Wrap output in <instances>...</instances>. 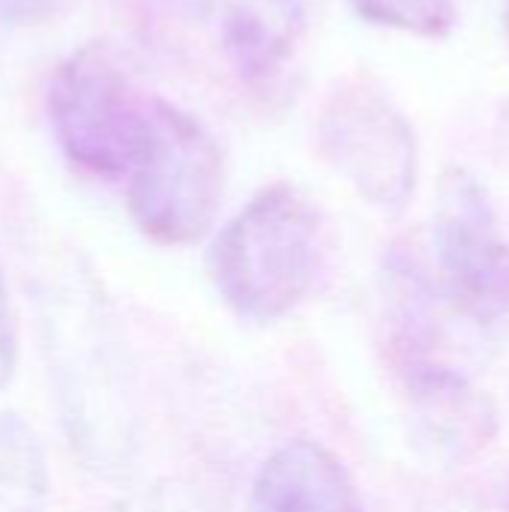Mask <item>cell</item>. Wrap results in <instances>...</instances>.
I'll return each instance as SVG.
<instances>
[{
	"mask_svg": "<svg viewBox=\"0 0 509 512\" xmlns=\"http://www.w3.org/2000/svg\"><path fill=\"white\" fill-rule=\"evenodd\" d=\"M60 0H0V18L9 24H36L54 12Z\"/></svg>",
	"mask_w": 509,
	"mask_h": 512,
	"instance_id": "cell-13",
	"label": "cell"
},
{
	"mask_svg": "<svg viewBox=\"0 0 509 512\" xmlns=\"http://www.w3.org/2000/svg\"><path fill=\"white\" fill-rule=\"evenodd\" d=\"M153 117V144L129 177V213L147 240L192 246L219 213L225 159L219 141L189 111L156 99Z\"/></svg>",
	"mask_w": 509,
	"mask_h": 512,
	"instance_id": "cell-5",
	"label": "cell"
},
{
	"mask_svg": "<svg viewBox=\"0 0 509 512\" xmlns=\"http://www.w3.org/2000/svg\"><path fill=\"white\" fill-rule=\"evenodd\" d=\"M48 456L21 414L0 411V512H45Z\"/></svg>",
	"mask_w": 509,
	"mask_h": 512,
	"instance_id": "cell-10",
	"label": "cell"
},
{
	"mask_svg": "<svg viewBox=\"0 0 509 512\" xmlns=\"http://www.w3.org/2000/svg\"><path fill=\"white\" fill-rule=\"evenodd\" d=\"M432 249L444 300L480 327L509 321V237L486 186L465 168L441 180Z\"/></svg>",
	"mask_w": 509,
	"mask_h": 512,
	"instance_id": "cell-7",
	"label": "cell"
},
{
	"mask_svg": "<svg viewBox=\"0 0 509 512\" xmlns=\"http://www.w3.org/2000/svg\"><path fill=\"white\" fill-rule=\"evenodd\" d=\"M156 99L135 90L105 45L69 54L48 84V120L60 153L96 177H132L153 144Z\"/></svg>",
	"mask_w": 509,
	"mask_h": 512,
	"instance_id": "cell-3",
	"label": "cell"
},
{
	"mask_svg": "<svg viewBox=\"0 0 509 512\" xmlns=\"http://www.w3.org/2000/svg\"><path fill=\"white\" fill-rule=\"evenodd\" d=\"M15 366H18V324H15V309L9 300L6 273L0 267V390L12 381Z\"/></svg>",
	"mask_w": 509,
	"mask_h": 512,
	"instance_id": "cell-12",
	"label": "cell"
},
{
	"mask_svg": "<svg viewBox=\"0 0 509 512\" xmlns=\"http://www.w3.org/2000/svg\"><path fill=\"white\" fill-rule=\"evenodd\" d=\"M198 63L243 90L276 81L309 33L306 0H162Z\"/></svg>",
	"mask_w": 509,
	"mask_h": 512,
	"instance_id": "cell-6",
	"label": "cell"
},
{
	"mask_svg": "<svg viewBox=\"0 0 509 512\" xmlns=\"http://www.w3.org/2000/svg\"><path fill=\"white\" fill-rule=\"evenodd\" d=\"M411 399L417 444L447 465H462L486 450L498 432L492 399L441 357L399 363Z\"/></svg>",
	"mask_w": 509,
	"mask_h": 512,
	"instance_id": "cell-8",
	"label": "cell"
},
{
	"mask_svg": "<svg viewBox=\"0 0 509 512\" xmlns=\"http://www.w3.org/2000/svg\"><path fill=\"white\" fill-rule=\"evenodd\" d=\"M504 24H507V36H509V3H507V12H504Z\"/></svg>",
	"mask_w": 509,
	"mask_h": 512,
	"instance_id": "cell-14",
	"label": "cell"
},
{
	"mask_svg": "<svg viewBox=\"0 0 509 512\" xmlns=\"http://www.w3.org/2000/svg\"><path fill=\"white\" fill-rule=\"evenodd\" d=\"M51 393L75 456L117 474L132 453V399L108 309L90 288H48L36 297Z\"/></svg>",
	"mask_w": 509,
	"mask_h": 512,
	"instance_id": "cell-1",
	"label": "cell"
},
{
	"mask_svg": "<svg viewBox=\"0 0 509 512\" xmlns=\"http://www.w3.org/2000/svg\"><path fill=\"white\" fill-rule=\"evenodd\" d=\"M315 135L324 159L375 207H408L420 177V144L411 120L369 72L336 81L318 105Z\"/></svg>",
	"mask_w": 509,
	"mask_h": 512,
	"instance_id": "cell-4",
	"label": "cell"
},
{
	"mask_svg": "<svg viewBox=\"0 0 509 512\" xmlns=\"http://www.w3.org/2000/svg\"><path fill=\"white\" fill-rule=\"evenodd\" d=\"M249 512H363V501L336 453L297 438L261 465Z\"/></svg>",
	"mask_w": 509,
	"mask_h": 512,
	"instance_id": "cell-9",
	"label": "cell"
},
{
	"mask_svg": "<svg viewBox=\"0 0 509 512\" xmlns=\"http://www.w3.org/2000/svg\"><path fill=\"white\" fill-rule=\"evenodd\" d=\"M324 261V219L291 183L264 186L213 240L207 255L219 297L258 324L294 312Z\"/></svg>",
	"mask_w": 509,
	"mask_h": 512,
	"instance_id": "cell-2",
	"label": "cell"
},
{
	"mask_svg": "<svg viewBox=\"0 0 509 512\" xmlns=\"http://www.w3.org/2000/svg\"><path fill=\"white\" fill-rule=\"evenodd\" d=\"M360 18L405 30L423 39H444L456 27V3L453 0H351Z\"/></svg>",
	"mask_w": 509,
	"mask_h": 512,
	"instance_id": "cell-11",
	"label": "cell"
}]
</instances>
